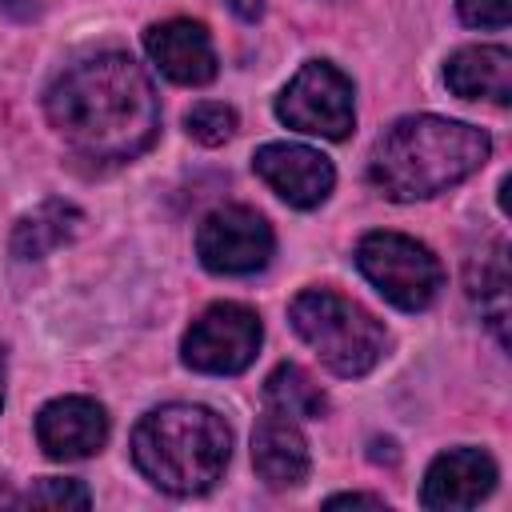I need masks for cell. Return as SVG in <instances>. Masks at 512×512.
Here are the masks:
<instances>
[{"label":"cell","instance_id":"1","mask_svg":"<svg viewBox=\"0 0 512 512\" xmlns=\"http://www.w3.org/2000/svg\"><path fill=\"white\" fill-rule=\"evenodd\" d=\"M44 112L64 144L100 164L140 156L160 132L152 80L128 52H88L44 92Z\"/></svg>","mask_w":512,"mask_h":512},{"label":"cell","instance_id":"2","mask_svg":"<svg viewBox=\"0 0 512 512\" xmlns=\"http://www.w3.org/2000/svg\"><path fill=\"white\" fill-rule=\"evenodd\" d=\"M492 152V140L444 116H404L372 148L368 180L388 200H428L468 180Z\"/></svg>","mask_w":512,"mask_h":512},{"label":"cell","instance_id":"3","mask_svg":"<svg viewBox=\"0 0 512 512\" xmlns=\"http://www.w3.org/2000/svg\"><path fill=\"white\" fill-rule=\"evenodd\" d=\"M232 456V432L224 416L204 404L152 408L132 432L136 468L172 496L208 492Z\"/></svg>","mask_w":512,"mask_h":512},{"label":"cell","instance_id":"4","mask_svg":"<svg viewBox=\"0 0 512 512\" xmlns=\"http://www.w3.org/2000/svg\"><path fill=\"white\" fill-rule=\"evenodd\" d=\"M292 328L300 332V340L336 372V376H368L388 344L384 324L360 308L356 300L328 292V288H308L292 300L288 308Z\"/></svg>","mask_w":512,"mask_h":512},{"label":"cell","instance_id":"5","mask_svg":"<svg viewBox=\"0 0 512 512\" xmlns=\"http://www.w3.org/2000/svg\"><path fill=\"white\" fill-rule=\"evenodd\" d=\"M356 264L368 284L404 312L428 308L444 288V268L432 248L404 232H368L356 248Z\"/></svg>","mask_w":512,"mask_h":512},{"label":"cell","instance_id":"6","mask_svg":"<svg viewBox=\"0 0 512 512\" xmlns=\"http://www.w3.org/2000/svg\"><path fill=\"white\" fill-rule=\"evenodd\" d=\"M276 116L296 132L344 140L356 124L352 80L328 60H308L276 96Z\"/></svg>","mask_w":512,"mask_h":512},{"label":"cell","instance_id":"7","mask_svg":"<svg viewBox=\"0 0 512 512\" xmlns=\"http://www.w3.org/2000/svg\"><path fill=\"white\" fill-rule=\"evenodd\" d=\"M260 316L244 304H212L204 308L192 328L184 332V344H180V356L192 372H208V376H236L244 372L252 360H256V348H260Z\"/></svg>","mask_w":512,"mask_h":512},{"label":"cell","instance_id":"8","mask_svg":"<svg viewBox=\"0 0 512 512\" xmlns=\"http://www.w3.org/2000/svg\"><path fill=\"white\" fill-rule=\"evenodd\" d=\"M276 236L256 208L228 204L200 220L196 228V256L216 276H252L272 260Z\"/></svg>","mask_w":512,"mask_h":512},{"label":"cell","instance_id":"9","mask_svg":"<svg viewBox=\"0 0 512 512\" xmlns=\"http://www.w3.org/2000/svg\"><path fill=\"white\" fill-rule=\"evenodd\" d=\"M256 176L292 208H316L328 200L336 172L328 156L308 144H264L256 148Z\"/></svg>","mask_w":512,"mask_h":512},{"label":"cell","instance_id":"10","mask_svg":"<svg viewBox=\"0 0 512 512\" xmlns=\"http://www.w3.org/2000/svg\"><path fill=\"white\" fill-rule=\"evenodd\" d=\"M36 440L52 460H84L108 440V412L88 396H60L40 408Z\"/></svg>","mask_w":512,"mask_h":512},{"label":"cell","instance_id":"11","mask_svg":"<svg viewBox=\"0 0 512 512\" xmlns=\"http://www.w3.org/2000/svg\"><path fill=\"white\" fill-rule=\"evenodd\" d=\"M492 488H496V464H492L488 452H480V448H448L428 464L424 488H420V504L436 508V512L476 508Z\"/></svg>","mask_w":512,"mask_h":512},{"label":"cell","instance_id":"12","mask_svg":"<svg viewBox=\"0 0 512 512\" xmlns=\"http://www.w3.org/2000/svg\"><path fill=\"white\" fill-rule=\"evenodd\" d=\"M144 48H148L152 64L172 84L200 88V84L216 80V48H212V36H208V28L200 20H164V24H152L144 32Z\"/></svg>","mask_w":512,"mask_h":512},{"label":"cell","instance_id":"13","mask_svg":"<svg viewBox=\"0 0 512 512\" xmlns=\"http://www.w3.org/2000/svg\"><path fill=\"white\" fill-rule=\"evenodd\" d=\"M252 464L268 488H296L308 476V444L292 416L268 412L252 432Z\"/></svg>","mask_w":512,"mask_h":512},{"label":"cell","instance_id":"14","mask_svg":"<svg viewBox=\"0 0 512 512\" xmlns=\"http://www.w3.org/2000/svg\"><path fill=\"white\" fill-rule=\"evenodd\" d=\"M444 84L460 100H492L508 104L512 100V52L500 44H472L448 56L444 64Z\"/></svg>","mask_w":512,"mask_h":512},{"label":"cell","instance_id":"15","mask_svg":"<svg viewBox=\"0 0 512 512\" xmlns=\"http://www.w3.org/2000/svg\"><path fill=\"white\" fill-rule=\"evenodd\" d=\"M84 224V212L68 200H44L40 208H32L28 216L16 220L12 228V256L16 260H40L52 248L68 244Z\"/></svg>","mask_w":512,"mask_h":512},{"label":"cell","instance_id":"16","mask_svg":"<svg viewBox=\"0 0 512 512\" xmlns=\"http://www.w3.org/2000/svg\"><path fill=\"white\" fill-rule=\"evenodd\" d=\"M468 296L480 304L484 320L496 328L500 344H508V244L504 240H492L488 248H480L472 260H468Z\"/></svg>","mask_w":512,"mask_h":512},{"label":"cell","instance_id":"17","mask_svg":"<svg viewBox=\"0 0 512 512\" xmlns=\"http://www.w3.org/2000/svg\"><path fill=\"white\" fill-rule=\"evenodd\" d=\"M264 396H268L272 412H284L292 420H320L328 412L324 388L300 364H276L272 376L264 380Z\"/></svg>","mask_w":512,"mask_h":512},{"label":"cell","instance_id":"18","mask_svg":"<svg viewBox=\"0 0 512 512\" xmlns=\"http://www.w3.org/2000/svg\"><path fill=\"white\" fill-rule=\"evenodd\" d=\"M184 128H188L192 140L216 148V144H224V140L236 132V112H232L228 104H220V100H204V104H196V108L184 116Z\"/></svg>","mask_w":512,"mask_h":512},{"label":"cell","instance_id":"19","mask_svg":"<svg viewBox=\"0 0 512 512\" xmlns=\"http://www.w3.org/2000/svg\"><path fill=\"white\" fill-rule=\"evenodd\" d=\"M20 504H32V508H88L92 504V492L80 484V480H60V476H48L40 484H32Z\"/></svg>","mask_w":512,"mask_h":512},{"label":"cell","instance_id":"20","mask_svg":"<svg viewBox=\"0 0 512 512\" xmlns=\"http://www.w3.org/2000/svg\"><path fill=\"white\" fill-rule=\"evenodd\" d=\"M456 8H460V20L472 28H504L512 16L508 0H456Z\"/></svg>","mask_w":512,"mask_h":512},{"label":"cell","instance_id":"21","mask_svg":"<svg viewBox=\"0 0 512 512\" xmlns=\"http://www.w3.org/2000/svg\"><path fill=\"white\" fill-rule=\"evenodd\" d=\"M232 4V12L240 16V20H256L260 12H264V0H228Z\"/></svg>","mask_w":512,"mask_h":512},{"label":"cell","instance_id":"22","mask_svg":"<svg viewBox=\"0 0 512 512\" xmlns=\"http://www.w3.org/2000/svg\"><path fill=\"white\" fill-rule=\"evenodd\" d=\"M328 504H376V508H380L384 500H380V496H364V492H344V496H332Z\"/></svg>","mask_w":512,"mask_h":512},{"label":"cell","instance_id":"23","mask_svg":"<svg viewBox=\"0 0 512 512\" xmlns=\"http://www.w3.org/2000/svg\"><path fill=\"white\" fill-rule=\"evenodd\" d=\"M0 504H20V496L8 488V480H4V476H0Z\"/></svg>","mask_w":512,"mask_h":512},{"label":"cell","instance_id":"24","mask_svg":"<svg viewBox=\"0 0 512 512\" xmlns=\"http://www.w3.org/2000/svg\"><path fill=\"white\" fill-rule=\"evenodd\" d=\"M0 404H4V352H0Z\"/></svg>","mask_w":512,"mask_h":512}]
</instances>
